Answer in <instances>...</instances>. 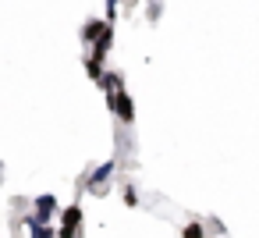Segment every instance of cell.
<instances>
[{
  "instance_id": "obj_1",
  "label": "cell",
  "mask_w": 259,
  "mask_h": 238,
  "mask_svg": "<svg viewBox=\"0 0 259 238\" xmlns=\"http://www.w3.org/2000/svg\"><path fill=\"white\" fill-rule=\"evenodd\" d=\"M107 100H110V107H114V114H117V117H121L124 125H128V121L135 117V114H132V100H128V93H124V89H117V93H110Z\"/></svg>"
},
{
  "instance_id": "obj_2",
  "label": "cell",
  "mask_w": 259,
  "mask_h": 238,
  "mask_svg": "<svg viewBox=\"0 0 259 238\" xmlns=\"http://www.w3.org/2000/svg\"><path fill=\"white\" fill-rule=\"evenodd\" d=\"M103 29H107V22H89V25L82 29V39H85V43H93V39H100V32H103Z\"/></svg>"
},
{
  "instance_id": "obj_3",
  "label": "cell",
  "mask_w": 259,
  "mask_h": 238,
  "mask_svg": "<svg viewBox=\"0 0 259 238\" xmlns=\"http://www.w3.org/2000/svg\"><path fill=\"white\" fill-rule=\"evenodd\" d=\"M25 227L32 231V238H54V231H50L47 224H36L32 217H25Z\"/></svg>"
},
{
  "instance_id": "obj_4",
  "label": "cell",
  "mask_w": 259,
  "mask_h": 238,
  "mask_svg": "<svg viewBox=\"0 0 259 238\" xmlns=\"http://www.w3.org/2000/svg\"><path fill=\"white\" fill-rule=\"evenodd\" d=\"M85 71H89V78H93V82H100V78H103V64H100V61H93V57L85 61Z\"/></svg>"
},
{
  "instance_id": "obj_5",
  "label": "cell",
  "mask_w": 259,
  "mask_h": 238,
  "mask_svg": "<svg viewBox=\"0 0 259 238\" xmlns=\"http://www.w3.org/2000/svg\"><path fill=\"white\" fill-rule=\"evenodd\" d=\"M100 82H103V89H107V96H110V93H117V89H121V75H103V78H100Z\"/></svg>"
},
{
  "instance_id": "obj_6",
  "label": "cell",
  "mask_w": 259,
  "mask_h": 238,
  "mask_svg": "<svg viewBox=\"0 0 259 238\" xmlns=\"http://www.w3.org/2000/svg\"><path fill=\"white\" fill-rule=\"evenodd\" d=\"M185 238H202V227H199V224H188V227H185Z\"/></svg>"
}]
</instances>
